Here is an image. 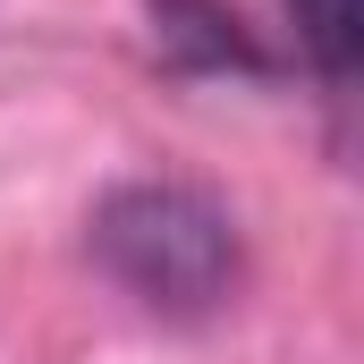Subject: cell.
<instances>
[{"label":"cell","instance_id":"1","mask_svg":"<svg viewBox=\"0 0 364 364\" xmlns=\"http://www.w3.org/2000/svg\"><path fill=\"white\" fill-rule=\"evenodd\" d=\"M85 246L153 314H212L237 288V229L195 186H110L85 220Z\"/></svg>","mask_w":364,"mask_h":364},{"label":"cell","instance_id":"2","mask_svg":"<svg viewBox=\"0 0 364 364\" xmlns=\"http://www.w3.org/2000/svg\"><path fill=\"white\" fill-rule=\"evenodd\" d=\"M153 43H161L170 68H263L246 26L212 0H153Z\"/></svg>","mask_w":364,"mask_h":364},{"label":"cell","instance_id":"3","mask_svg":"<svg viewBox=\"0 0 364 364\" xmlns=\"http://www.w3.org/2000/svg\"><path fill=\"white\" fill-rule=\"evenodd\" d=\"M288 17H296L305 60H314L331 85H348V77H356V0H288Z\"/></svg>","mask_w":364,"mask_h":364}]
</instances>
